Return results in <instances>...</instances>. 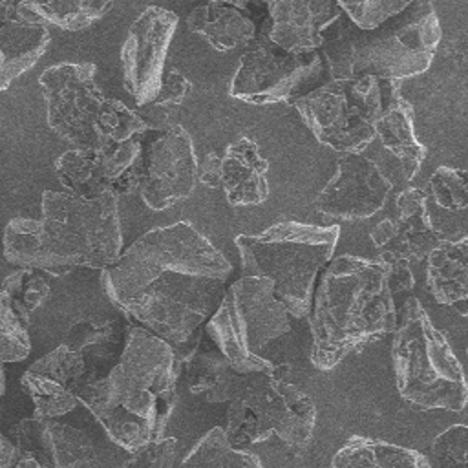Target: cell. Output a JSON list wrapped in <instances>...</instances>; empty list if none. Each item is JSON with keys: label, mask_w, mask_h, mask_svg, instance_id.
Listing matches in <instances>:
<instances>
[{"label": "cell", "mask_w": 468, "mask_h": 468, "mask_svg": "<svg viewBox=\"0 0 468 468\" xmlns=\"http://www.w3.org/2000/svg\"><path fill=\"white\" fill-rule=\"evenodd\" d=\"M232 265L186 221L137 238L102 269L101 283L115 307L170 346L183 367L199 349L203 324L214 314Z\"/></svg>", "instance_id": "1"}, {"label": "cell", "mask_w": 468, "mask_h": 468, "mask_svg": "<svg viewBox=\"0 0 468 468\" xmlns=\"http://www.w3.org/2000/svg\"><path fill=\"white\" fill-rule=\"evenodd\" d=\"M181 367L168 344L139 325L124 329V346L106 377L84 382L75 393L110 439L133 452L161 439L174 411Z\"/></svg>", "instance_id": "2"}, {"label": "cell", "mask_w": 468, "mask_h": 468, "mask_svg": "<svg viewBox=\"0 0 468 468\" xmlns=\"http://www.w3.org/2000/svg\"><path fill=\"white\" fill-rule=\"evenodd\" d=\"M4 258L31 271L64 276L77 267L106 269L122 252L119 197H79L44 190L42 218H13L2 236Z\"/></svg>", "instance_id": "3"}, {"label": "cell", "mask_w": 468, "mask_h": 468, "mask_svg": "<svg viewBox=\"0 0 468 468\" xmlns=\"http://www.w3.org/2000/svg\"><path fill=\"white\" fill-rule=\"evenodd\" d=\"M311 364L329 371L349 353L397 327V309L386 265L375 258L342 254L318 274L311 300Z\"/></svg>", "instance_id": "4"}, {"label": "cell", "mask_w": 468, "mask_h": 468, "mask_svg": "<svg viewBox=\"0 0 468 468\" xmlns=\"http://www.w3.org/2000/svg\"><path fill=\"white\" fill-rule=\"evenodd\" d=\"M338 238V225L282 221L260 234H239L234 243L245 276L269 280L289 316L303 318L311 311L314 282L333 260Z\"/></svg>", "instance_id": "5"}, {"label": "cell", "mask_w": 468, "mask_h": 468, "mask_svg": "<svg viewBox=\"0 0 468 468\" xmlns=\"http://www.w3.org/2000/svg\"><path fill=\"white\" fill-rule=\"evenodd\" d=\"M395 386L410 406L459 413L466 406L464 371L446 336L417 298L404 302L391 340Z\"/></svg>", "instance_id": "6"}, {"label": "cell", "mask_w": 468, "mask_h": 468, "mask_svg": "<svg viewBox=\"0 0 468 468\" xmlns=\"http://www.w3.org/2000/svg\"><path fill=\"white\" fill-rule=\"evenodd\" d=\"M205 331L236 373H272L276 366L260 351L291 331V316L269 280L241 276L225 289Z\"/></svg>", "instance_id": "7"}, {"label": "cell", "mask_w": 468, "mask_h": 468, "mask_svg": "<svg viewBox=\"0 0 468 468\" xmlns=\"http://www.w3.org/2000/svg\"><path fill=\"white\" fill-rule=\"evenodd\" d=\"M314 422L311 397L287 382L276 366L272 373L249 375L245 388L229 402L223 431L234 448L276 435L289 448L302 450L313 437Z\"/></svg>", "instance_id": "8"}, {"label": "cell", "mask_w": 468, "mask_h": 468, "mask_svg": "<svg viewBox=\"0 0 468 468\" xmlns=\"http://www.w3.org/2000/svg\"><path fill=\"white\" fill-rule=\"evenodd\" d=\"M441 42V24L433 4L410 2L373 31H358L353 77L400 80L424 73Z\"/></svg>", "instance_id": "9"}, {"label": "cell", "mask_w": 468, "mask_h": 468, "mask_svg": "<svg viewBox=\"0 0 468 468\" xmlns=\"http://www.w3.org/2000/svg\"><path fill=\"white\" fill-rule=\"evenodd\" d=\"M291 104L322 144L342 154H360L375 139L384 102L378 79L351 77L333 79L294 97Z\"/></svg>", "instance_id": "10"}, {"label": "cell", "mask_w": 468, "mask_h": 468, "mask_svg": "<svg viewBox=\"0 0 468 468\" xmlns=\"http://www.w3.org/2000/svg\"><path fill=\"white\" fill-rule=\"evenodd\" d=\"M95 71L91 62H62L38 77L49 128L77 150L104 144L99 121L106 97L95 82Z\"/></svg>", "instance_id": "11"}, {"label": "cell", "mask_w": 468, "mask_h": 468, "mask_svg": "<svg viewBox=\"0 0 468 468\" xmlns=\"http://www.w3.org/2000/svg\"><path fill=\"white\" fill-rule=\"evenodd\" d=\"M322 69L318 51L289 53L261 31L239 57L230 95L249 104H274L294 99V91Z\"/></svg>", "instance_id": "12"}, {"label": "cell", "mask_w": 468, "mask_h": 468, "mask_svg": "<svg viewBox=\"0 0 468 468\" xmlns=\"http://www.w3.org/2000/svg\"><path fill=\"white\" fill-rule=\"evenodd\" d=\"M143 146L133 137L124 143H104L95 150H66L55 161V174L69 194L99 197L106 192L128 196L139 190Z\"/></svg>", "instance_id": "13"}, {"label": "cell", "mask_w": 468, "mask_h": 468, "mask_svg": "<svg viewBox=\"0 0 468 468\" xmlns=\"http://www.w3.org/2000/svg\"><path fill=\"white\" fill-rule=\"evenodd\" d=\"M177 15L159 5L146 7L128 27L121 48L122 84L137 106H146L157 95Z\"/></svg>", "instance_id": "14"}, {"label": "cell", "mask_w": 468, "mask_h": 468, "mask_svg": "<svg viewBox=\"0 0 468 468\" xmlns=\"http://www.w3.org/2000/svg\"><path fill=\"white\" fill-rule=\"evenodd\" d=\"M196 174L197 157L192 139L181 124H176L165 130L146 152L143 150L139 194L152 210L170 208L194 192Z\"/></svg>", "instance_id": "15"}, {"label": "cell", "mask_w": 468, "mask_h": 468, "mask_svg": "<svg viewBox=\"0 0 468 468\" xmlns=\"http://www.w3.org/2000/svg\"><path fill=\"white\" fill-rule=\"evenodd\" d=\"M391 186L375 161L360 154H344L335 174L318 192L314 208L344 221L367 219L384 208Z\"/></svg>", "instance_id": "16"}, {"label": "cell", "mask_w": 468, "mask_h": 468, "mask_svg": "<svg viewBox=\"0 0 468 468\" xmlns=\"http://www.w3.org/2000/svg\"><path fill=\"white\" fill-rule=\"evenodd\" d=\"M369 238L380 252L406 261L424 260L441 243L426 216L424 192L417 186L393 197L388 216L371 227Z\"/></svg>", "instance_id": "17"}, {"label": "cell", "mask_w": 468, "mask_h": 468, "mask_svg": "<svg viewBox=\"0 0 468 468\" xmlns=\"http://www.w3.org/2000/svg\"><path fill=\"white\" fill-rule=\"evenodd\" d=\"M271 16L267 37L289 53L322 48L335 22L344 15L331 0H276L265 4Z\"/></svg>", "instance_id": "18"}, {"label": "cell", "mask_w": 468, "mask_h": 468, "mask_svg": "<svg viewBox=\"0 0 468 468\" xmlns=\"http://www.w3.org/2000/svg\"><path fill=\"white\" fill-rule=\"evenodd\" d=\"M13 439L20 455L37 459L44 468H77L95 459L91 439L57 419H24L15 426Z\"/></svg>", "instance_id": "19"}, {"label": "cell", "mask_w": 468, "mask_h": 468, "mask_svg": "<svg viewBox=\"0 0 468 468\" xmlns=\"http://www.w3.org/2000/svg\"><path fill=\"white\" fill-rule=\"evenodd\" d=\"M424 208L430 227L441 241L468 238V176L461 168L439 166L430 176Z\"/></svg>", "instance_id": "20"}, {"label": "cell", "mask_w": 468, "mask_h": 468, "mask_svg": "<svg viewBox=\"0 0 468 468\" xmlns=\"http://www.w3.org/2000/svg\"><path fill=\"white\" fill-rule=\"evenodd\" d=\"M269 163L249 137L230 143L221 157V188L234 207L260 205L269 196Z\"/></svg>", "instance_id": "21"}, {"label": "cell", "mask_w": 468, "mask_h": 468, "mask_svg": "<svg viewBox=\"0 0 468 468\" xmlns=\"http://www.w3.org/2000/svg\"><path fill=\"white\" fill-rule=\"evenodd\" d=\"M190 31L205 37L218 51L245 46L256 37V22L247 2L214 0L201 4L186 16Z\"/></svg>", "instance_id": "22"}, {"label": "cell", "mask_w": 468, "mask_h": 468, "mask_svg": "<svg viewBox=\"0 0 468 468\" xmlns=\"http://www.w3.org/2000/svg\"><path fill=\"white\" fill-rule=\"evenodd\" d=\"M426 287L441 305L468 314V238L441 241L426 256Z\"/></svg>", "instance_id": "23"}, {"label": "cell", "mask_w": 468, "mask_h": 468, "mask_svg": "<svg viewBox=\"0 0 468 468\" xmlns=\"http://www.w3.org/2000/svg\"><path fill=\"white\" fill-rule=\"evenodd\" d=\"M49 31L44 24L33 22L15 11L0 22V91L7 90L11 82L31 69L49 46Z\"/></svg>", "instance_id": "24"}, {"label": "cell", "mask_w": 468, "mask_h": 468, "mask_svg": "<svg viewBox=\"0 0 468 468\" xmlns=\"http://www.w3.org/2000/svg\"><path fill=\"white\" fill-rule=\"evenodd\" d=\"M375 137L397 157L404 179H413L426 157V148L415 135L413 108L399 91H391L388 102L382 104L375 122Z\"/></svg>", "instance_id": "25"}, {"label": "cell", "mask_w": 468, "mask_h": 468, "mask_svg": "<svg viewBox=\"0 0 468 468\" xmlns=\"http://www.w3.org/2000/svg\"><path fill=\"white\" fill-rule=\"evenodd\" d=\"M188 391L205 402H230L245 388L249 375H239L218 351H196L185 364Z\"/></svg>", "instance_id": "26"}, {"label": "cell", "mask_w": 468, "mask_h": 468, "mask_svg": "<svg viewBox=\"0 0 468 468\" xmlns=\"http://www.w3.org/2000/svg\"><path fill=\"white\" fill-rule=\"evenodd\" d=\"M329 468H430V464L417 450L355 435L336 450Z\"/></svg>", "instance_id": "27"}, {"label": "cell", "mask_w": 468, "mask_h": 468, "mask_svg": "<svg viewBox=\"0 0 468 468\" xmlns=\"http://www.w3.org/2000/svg\"><path fill=\"white\" fill-rule=\"evenodd\" d=\"M113 7L108 0H51L16 2V11L38 24H51L66 31H80L102 18Z\"/></svg>", "instance_id": "28"}, {"label": "cell", "mask_w": 468, "mask_h": 468, "mask_svg": "<svg viewBox=\"0 0 468 468\" xmlns=\"http://www.w3.org/2000/svg\"><path fill=\"white\" fill-rule=\"evenodd\" d=\"M179 468H265L263 463L243 448H234L221 426L208 430L185 455Z\"/></svg>", "instance_id": "29"}, {"label": "cell", "mask_w": 468, "mask_h": 468, "mask_svg": "<svg viewBox=\"0 0 468 468\" xmlns=\"http://www.w3.org/2000/svg\"><path fill=\"white\" fill-rule=\"evenodd\" d=\"M192 84L190 80L179 71L170 69L161 82V88L152 102L146 106H141L139 112H135L141 121L146 124L148 130H168L176 126V117L185 102V99L190 95Z\"/></svg>", "instance_id": "30"}, {"label": "cell", "mask_w": 468, "mask_h": 468, "mask_svg": "<svg viewBox=\"0 0 468 468\" xmlns=\"http://www.w3.org/2000/svg\"><path fill=\"white\" fill-rule=\"evenodd\" d=\"M29 373L46 377L49 380L58 382L73 395L79 391V388L88 380L86 362L80 353L71 351L64 344L44 355L42 358L35 360L29 367Z\"/></svg>", "instance_id": "31"}, {"label": "cell", "mask_w": 468, "mask_h": 468, "mask_svg": "<svg viewBox=\"0 0 468 468\" xmlns=\"http://www.w3.org/2000/svg\"><path fill=\"white\" fill-rule=\"evenodd\" d=\"M24 389L35 404V417L58 419L79 404L77 397L55 380L26 371L20 378Z\"/></svg>", "instance_id": "32"}, {"label": "cell", "mask_w": 468, "mask_h": 468, "mask_svg": "<svg viewBox=\"0 0 468 468\" xmlns=\"http://www.w3.org/2000/svg\"><path fill=\"white\" fill-rule=\"evenodd\" d=\"M0 289L11 296L16 313L27 325H29V314L37 307H40L51 292L48 280L31 269L13 271L4 278Z\"/></svg>", "instance_id": "33"}, {"label": "cell", "mask_w": 468, "mask_h": 468, "mask_svg": "<svg viewBox=\"0 0 468 468\" xmlns=\"http://www.w3.org/2000/svg\"><path fill=\"white\" fill-rule=\"evenodd\" d=\"M358 27L342 15L331 27L325 42L322 44V55L329 64L333 79H351L353 77V53L358 35ZM320 55V57H322Z\"/></svg>", "instance_id": "34"}, {"label": "cell", "mask_w": 468, "mask_h": 468, "mask_svg": "<svg viewBox=\"0 0 468 468\" xmlns=\"http://www.w3.org/2000/svg\"><path fill=\"white\" fill-rule=\"evenodd\" d=\"M124 336L119 333V327L115 320H106V322H97V320H77L75 324L69 325L64 336V346L69 347L71 351L84 353L90 347L102 349L104 353L119 356L121 351H117L121 338Z\"/></svg>", "instance_id": "35"}, {"label": "cell", "mask_w": 468, "mask_h": 468, "mask_svg": "<svg viewBox=\"0 0 468 468\" xmlns=\"http://www.w3.org/2000/svg\"><path fill=\"white\" fill-rule=\"evenodd\" d=\"M27 327L16 313L11 296L0 289V364L20 362L29 355Z\"/></svg>", "instance_id": "36"}, {"label": "cell", "mask_w": 468, "mask_h": 468, "mask_svg": "<svg viewBox=\"0 0 468 468\" xmlns=\"http://www.w3.org/2000/svg\"><path fill=\"white\" fill-rule=\"evenodd\" d=\"M430 468H466L468 466V426L453 424L435 435L426 455Z\"/></svg>", "instance_id": "37"}, {"label": "cell", "mask_w": 468, "mask_h": 468, "mask_svg": "<svg viewBox=\"0 0 468 468\" xmlns=\"http://www.w3.org/2000/svg\"><path fill=\"white\" fill-rule=\"evenodd\" d=\"M99 130L104 143H124L133 139L137 133L146 132L148 128L141 117L124 102L117 99H106L99 121Z\"/></svg>", "instance_id": "38"}, {"label": "cell", "mask_w": 468, "mask_h": 468, "mask_svg": "<svg viewBox=\"0 0 468 468\" xmlns=\"http://www.w3.org/2000/svg\"><path fill=\"white\" fill-rule=\"evenodd\" d=\"M408 0H366V2H338L344 15L360 29L373 31L388 18L408 7Z\"/></svg>", "instance_id": "39"}, {"label": "cell", "mask_w": 468, "mask_h": 468, "mask_svg": "<svg viewBox=\"0 0 468 468\" xmlns=\"http://www.w3.org/2000/svg\"><path fill=\"white\" fill-rule=\"evenodd\" d=\"M176 452L177 441L174 437H161L133 450L122 468H172Z\"/></svg>", "instance_id": "40"}, {"label": "cell", "mask_w": 468, "mask_h": 468, "mask_svg": "<svg viewBox=\"0 0 468 468\" xmlns=\"http://www.w3.org/2000/svg\"><path fill=\"white\" fill-rule=\"evenodd\" d=\"M378 260L386 265V282H388V287H389L391 294L393 292H404V291H410L413 287L415 278H413V272L410 269V261L393 258V256L384 254V252L378 254Z\"/></svg>", "instance_id": "41"}, {"label": "cell", "mask_w": 468, "mask_h": 468, "mask_svg": "<svg viewBox=\"0 0 468 468\" xmlns=\"http://www.w3.org/2000/svg\"><path fill=\"white\" fill-rule=\"evenodd\" d=\"M197 181L208 188L221 186V157L216 152H208L201 163H197Z\"/></svg>", "instance_id": "42"}, {"label": "cell", "mask_w": 468, "mask_h": 468, "mask_svg": "<svg viewBox=\"0 0 468 468\" xmlns=\"http://www.w3.org/2000/svg\"><path fill=\"white\" fill-rule=\"evenodd\" d=\"M20 453L15 444L0 431V468H15Z\"/></svg>", "instance_id": "43"}, {"label": "cell", "mask_w": 468, "mask_h": 468, "mask_svg": "<svg viewBox=\"0 0 468 468\" xmlns=\"http://www.w3.org/2000/svg\"><path fill=\"white\" fill-rule=\"evenodd\" d=\"M15 468H44L37 459L29 457V455H20Z\"/></svg>", "instance_id": "44"}, {"label": "cell", "mask_w": 468, "mask_h": 468, "mask_svg": "<svg viewBox=\"0 0 468 468\" xmlns=\"http://www.w3.org/2000/svg\"><path fill=\"white\" fill-rule=\"evenodd\" d=\"M4 388H5V373H4V367L0 366V395L4 393Z\"/></svg>", "instance_id": "45"}, {"label": "cell", "mask_w": 468, "mask_h": 468, "mask_svg": "<svg viewBox=\"0 0 468 468\" xmlns=\"http://www.w3.org/2000/svg\"><path fill=\"white\" fill-rule=\"evenodd\" d=\"M0 69H2V55H0Z\"/></svg>", "instance_id": "46"}]
</instances>
